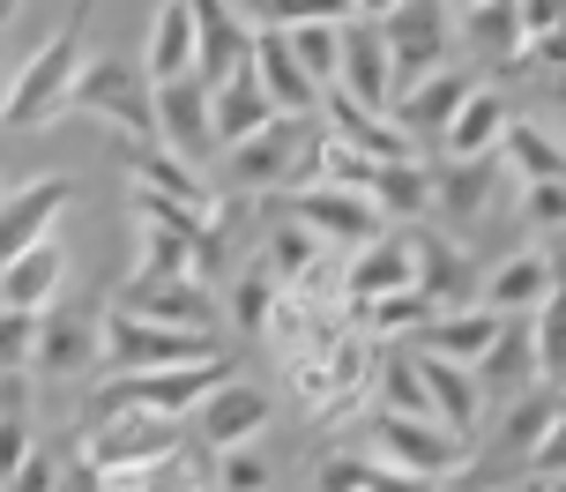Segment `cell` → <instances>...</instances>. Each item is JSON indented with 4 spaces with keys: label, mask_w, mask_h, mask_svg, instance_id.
I'll list each match as a JSON object with an SVG mask.
<instances>
[{
    "label": "cell",
    "mask_w": 566,
    "mask_h": 492,
    "mask_svg": "<svg viewBox=\"0 0 566 492\" xmlns=\"http://www.w3.org/2000/svg\"><path fill=\"white\" fill-rule=\"evenodd\" d=\"M142 75H149V83H187V75H201V15H195V0H157L149 45H142Z\"/></svg>",
    "instance_id": "7c38bea8"
},
{
    "label": "cell",
    "mask_w": 566,
    "mask_h": 492,
    "mask_svg": "<svg viewBox=\"0 0 566 492\" xmlns=\"http://www.w3.org/2000/svg\"><path fill=\"white\" fill-rule=\"evenodd\" d=\"M283 306V284L261 269V276H239V291H231V321L239 328H254V336H269V321H276Z\"/></svg>",
    "instance_id": "d590c367"
},
{
    "label": "cell",
    "mask_w": 566,
    "mask_h": 492,
    "mask_svg": "<svg viewBox=\"0 0 566 492\" xmlns=\"http://www.w3.org/2000/svg\"><path fill=\"white\" fill-rule=\"evenodd\" d=\"M261 30H321V23H358L350 0H254Z\"/></svg>",
    "instance_id": "836d02e7"
},
{
    "label": "cell",
    "mask_w": 566,
    "mask_h": 492,
    "mask_svg": "<svg viewBox=\"0 0 566 492\" xmlns=\"http://www.w3.org/2000/svg\"><path fill=\"white\" fill-rule=\"evenodd\" d=\"M418 350V344H410ZM418 366H424V388H432V410H440V426L448 433H462V440H478L484 433V380H478V366H454V358H432V350H418Z\"/></svg>",
    "instance_id": "ffe728a7"
},
{
    "label": "cell",
    "mask_w": 566,
    "mask_h": 492,
    "mask_svg": "<svg viewBox=\"0 0 566 492\" xmlns=\"http://www.w3.org/2000/svg\"><path fill=\"white\" fill-rule=\"evenodd\" d=\"M530 470H544V478H566V418H559V433L544 440V456H537Z\"/></svg>",
    "instance_id": "60d3db41"
},
{
    "label": "cell",
    "mask_w": 566,
    "mask_h": 492,
    "mask_svg": "<svg viewBox=\"0 0 566 492\" xmlns=\"http://www.w3.org/2000/svg\"><path fill=\"white\" fill-rule=\"evenodd\" d=\"M514 492H566V478H544V470H530V478H522Z\"/></svg>",
    "instance_id": "7bdbcfd3"
},
{
    "label": "cell",
    "mask_w": 566,
    "mask_h": 492,
    "mask_svg": "<svg viewBox=\"0 0 566 492\" xmlns=\"http://www.w3.org/2000/svg\"><path fill=\"white\" fill-rule=\"evenodd\" d=\"M418 291L440 306V314H462V306H484V269L454 239L418 232Z\"/></svg>",
    "instance_id": "5bb4252c"
},
{
    "label": "cell",
    "mask_w": 566,
    "mask_h": 492,
    "mask_svg": "<svg viewBox=\"0 0 566 492\" xmlns=\"http://www.w3.org/2000/svg\"><path fill=\"white\" fill-rule=\"evenodd\" d=\"M201 15V83H231L254 67V45H261V15L239 8V0H195Z\"/></svg>",
    "instance_id": "30bf717a"
},
{
    "label": "cell",
    "mask_w": 566,
    "mask_h": 492,
    "mask_svg": "<svg viewBox=\"0 0 566 492\" xmlns=\"http://www.w3.org/2000/svg\"><path fill=\"white\" fill-rule=\"evenodd\" d=\"M507 127H514V113H507V90L478 83V97H470V105H462V119L448 127L440 157H448V165H478V157H500Z\"/></svg>",
    "instance_id": "603a6c76"
},
{
    "label": "cell",
    "mask_w": 566,
    "mask_h": 492,
    "mask_svg": "<svg viewBox=\"0 0 566 492\" xmlns=\"http://www.w3.org/2000/svg\"><path fill=\"white\" fill-rule=\"evenodd\" d=\"M343 30L350 23H321V30H283V38H291V53L306 60V75L321 90H336L343 83Z\"/></svg>",
    "instance_id": "d6a6232c"
},
{
    "label": "cell",
    "mask_w": 566,
    "mask_h": 492,
    "mask_svg": "<svg viewBox=\"0 0 566 492\" xmlns=\"http://www.w3.org/2000/svg\"><path fill=\"white\" fill-rule=\"evenodd\" d=\"M373 404L388 410V418H440V410H432V388H424L418 350H396V358L380 366V396H373Z\"/></svg>",
    "instance_id": "4dcf8cb0"
},
{
    "label": "cell",
    "mask_w": 566,
    "mask_h": 492,
    "mask_svg": "<svg viewBox=\"0 0 566 492\" xmlns=\"http://www.w3.org/2000/svg\"><path fill=\"white\" fill-rule=\"evenodd\" d=\"M209 90H217V143H224V157H231V149H247L254 135H269V127L283 119L276 97L254 83V67L231 75V83H209Z\"/></svg>",
    "instance_id": "cb8c5ba5"
},
{
    "label": "cell",
    "mask_w": 566,
    "mask_h": 492,
    "mask_svg": "<svg viewBox=\"0 0 566 492\" xmlns=\"http://www.w3.org/2000/svg\"><path fill=\"white\" fill-rule=\"evenodd\" d=\"M291 217L321 247H336V254H366V247H380V239L396 232L388 209L373 202L366 187H306V195H291Z\"/></svg>",
    "instance_id": "8992f818"
},
{
    "label": "cell",
    "mask_w": 566,
    "mask_h": 492,
    "mask_svg": "<svg viewBox=\"0 0 566 492\" xmlns=\"http://www.w3.org/2000/svg\"><path fill=\"white\" fill-rule=\"evenodd\" d=\"M53 485H67V478H60V463L45 456V448H30L23 463L8 470V492H53Z\"/></svg>",
    "instance_id": "f35d334b"
},
{
    "label": "cell",
    "mask_w": 566,
    "mask_h": 492,
    "mask_svg": "<svg viewBox=\"0 0 566 492\" xmlns=\"http://www.w3.org/2000/svg\"><path fill=\"white\" fill-rule=\"evenodd\" d=\"M75 276V261H67V239H45V247H30L0 269V306H15V314H53V299L67 291Z\"/></svg>",
    "instance_id": "2e32d148"
},
{
    "label": "cell",
    "mask_w": 566,
    "mask_h": 492,
    "mask_svg": "<svg viewBox=\"0 0 566 492\" xmlns=\"http://www.w3.org/2000/svg\"><path fill=\"white\" fill-rule=\"evenodd\" d=\"M478 97V75H462V67H440V75H424L418 90H402V127L418 135V143H448V127L462 119V105Z\"/></svg>",
    "instance_id": "44dd1931"
},
{
    "label": "cell",
    "mask_w": 566,
    "mask_h": 492,
    "mask_svg": "<svg viewBox=\"0 0 566 492\" xmlns=\"http://www.w3.org/2000/svg\"><path fill=\"white\" fill-rule=\"evenodd\" d=\"M402 291H418V232H388L380 247L350 254V291H343V314L358 321L366 306H380V299H402Z\"/></svg>",
    "instance_id": "8fae6325"
},
{
    "label": "cell",
    "mask_w": 566,
    "mask_h": 492,
    "mask_svg": "<svg viewBox=\"0 0 566 492\" xmlns=\"http://www.w3.org/2000/svg\"><path fill=\"white\" fill-rule=\"evenodd\" d=\"M500 336H507V321L492 314V306H462V314H440V321H432V328L418 336V350L454 358V366H484Z\"/></svg>",
    "instance_id": "484cf974"
},
{
    "label": "cell",
    "mask_w": 566,
    "mask_h": 492,
    "mask_svg": "<svg viewBox=\"0 0 566 492\" xmlns=\"http://www.w3.org/2000/svg\"><path fill=\"white\" fill-rule=\"evenodd\" d=\"M119 306L142 321H171V328H209L217 336V299L209 284H179V276H127Z\"/></svg>",
    "instance_id": "d6986e66"
},
{
    "label": "cell",
    "mask_w": 566,
    "mask_h": 492,
    "mask_svg": "<svg viewBox=\"0 0 566 492\" xmlns=\"http://www.w3.org/2000/svg\"><path fill=\"white\" fill-rule=\"evenodd\" d=\"M90 67H97V60H90L83 23L53 30V38H45L38 53H23V60H15V75H8V97H0L8 127H45L60 105H75V90H83Z\"/></svg>",
    "instance_id": "7a4b0ae2"
},
{
    "label": "cell",
    "mask_w": 566,
    "mask_h": 492,
    "mask_svg": "<svg viewBox=\"0 0 566 492\" xmlns=\"http://www.w3.org/2000/svg\"><path fill=\"white\" fill-rule=\"evenodd\" d=\"M507 172L500 157H478V165H432V209H448V217H484V202H492V179Z\"/></svg>",
    "instance_id": "f1b7e54d"
},
{
    "label": "cell",
    "mask_w": 566,
    "mask_h": 492,
    "mask_svg": "<svg viewBox=\"0 0 566 492\" xmlns=\"http://www.w3.org/2000/svg\"><path fill=\"white\" fill-rule=\"evenodd\" d=\"M478 380H484L492 404H514V396L544 388V374H537V321H507V336L492 344V358L478 366Z\"/></svg>",
    "instance_id": "d4e9b609"
},
{
    "label": "cell",
    "mask_w": 566,
    "mask_h": 492,
    "mask_svg": "<svg viewBox=\"0 0 566 492\" xmlns=\"http://www.w3.org/2000/svg\"><path fill=\"white\" fill-rule=\"evenodd\" d=\"M67 202H75V187H67L60 172L23 179V187L8 195V261L30 254V247H45V239H60V217H67Z\"/></svg>",
    "instance_id": "ac0fdd59"
},
{
    "label": "cell",
    "mask_w": 566,
    "mask_h": 492,
    "mask_svg": "<svg viewBox=\"0 0 566 492\" xmlns=\"http://www.w3.org/2000/svg\"><path fill=\"white\" fill-rule=\"evenodd\" d=\"M75 113L105 119L113 135H127L135 149L157 143V83L142 75V67H127V60H97L83 75V90H75Z\"/></svg>",
    "instance_id": "5b68a950"
},
{
    "label": "cell",
    "mask_w": 566,
    "mask_h": 492,
    "mask_svg": "<svg viewBox=\"0 0 566 492\" xmlns=\"http://www.w3.org/2000/svg\"><path fill=\"white\" fill-rule=\"evenodd\" d=\"M478 8H492V0H448V15L462 23V15H478Z\"/></svg>",
    "instance_id": "f6af8a7d"
},
{
    "label": "cell",
    "mask_w": 566,
    "mask_h": 492,
    "mask_svg": "<svg viewBox=\"0 0 566 492\" xmlns=\"http://www.w3.org/2000/svg\"><path fill=\"white\" fill-rule=\"evenodd\" d=\"M424 492H484V485L470 478V470H462V478H440V485H424Z\"/></svg>",
    "instance_id": "ee69618b"
},
{
    "label": "cell",
    "mask_w": 566,
    "mask_h": 492,
    "mask_svg": "<svg viewBox=\"0 0 566 492\" xmlns=\"http://www.w3.org/2000/svg\"><path fill=\"white\" fill-rule=\"evenodd\" d=\"M537 374H544V388H566V284L537 314Z\"/></svg>",
    "instance_id": "e575fe53"
},
{
    "label": "cell",
    "mask_w": 566,
    "mask_h": 492,
    "mask_svg": "<svg viewBox=\"0 0 566 492\" xmlns=\"http://www.w3.org/2000/svg\"><path fill=\"white\" fill-rule=\"evenodd\" d=\"M195 426H201V440H209L217 456H231V448H254L261 426H269V396H261V388H247V380H224V388H217V396L195 410Z\"/></svg>",
    "instance_id": "7402d4cb"
},
{
    "label": "cell",
    "mask_w": 566,
    "mask_h": 492,
    "mask_svg": "<svg viewBox=\"0 0 566 492\" xmlns=\"http://www.w3.org/2000/svg\"><path fill=\"white\" fill-rule=\"evenodd\" d=\"M566 418V388H530V396H514L500 410V426H492V456H507V463H537L544 440L559 433Z\"/></svg>",
    "instance_id": "e0dca14e"
},
{
    "label": "cell",
    "mask_w": 566,
    "mask_h": 492,
    "mask_svg": "<svg viewBox=\"0 0 566 492\" xmlns=\"http://www.w3.org/2000/svg\"><path fill=\"white\" fill-rule=\"evenodd\" d=\"M97 358H105V321H45L38 374H83Z\"/></svg>",
    "instance_id": "f546056e"
},
{
    "label": "cell",
    "mask_w": 566,
    "mask_h": 492,
    "mask_svg": "<svg viewBox=\"0 0 566 492\" xmlns=\"http://www.w3.org/2000/svg\"><path fill=\"white\" fill-rule=\"evenodd\" d=\"M462 45L478 60H537V30L522 15V0H492L478 15H462Z\"/></svg>",
    "instance_id": "4316f807"
},
{
    "label": "cell",
    "mask_w": 566,
    "mask_h": 492,
    "mask_svg": "<svg viewBox=\"0 0 566 492\" xmlns=\"http://www.w3.org/2000/svg\"><path fill=\"white\" fill-rule=\"evenodd\" d=\"M402 8H410V0H350V15H358V23H396Z\"/></svg>",
    "instance_id": "b9f144b4"
},
{
    "label": "cell",
    "mask_w": 566,
    "mask_h": 492,
    "mask_svg": "<svg viewBox=\"0 0 566 492\" xmlns=\"http://www.w3.org/2000/svg\"><path fill=\"white\" fill-rule=\"evenodd\" d=\"M254 83L276 97L283 119H321V113H328V90L306 75V60L291 53V38H283V30H261V45H254Z\"/></svg>",
    "instance_id": "4fadbf2b"
},
{
    "label": "cell",
    "mask_w": 566,
    "mask_h": 492,
    "mask_svg": "<svg viewBox=\"0 0 566 492\" xmlns=\"http://www.w3.org/2000/svg\"><path fill=\"white\" fill-rule=\"evenodd\" d=\"M366 195L388 209V224H402V217H424L432 209V172L424 165H380Z\"/></svg>",
    "instance_id": "1f68e13d"
},
{
    "label": "cell",
    "mask_w": 566,
    "mask_h": 492,
    "mask_svg": "<svg viewBox=\"0 0 566 492\" xmlns=\"http://www.w3.org/2000/svg\"><path fill=\"white\" fill-rule=\"evenodd\" d=\"M224 380H231V358H201V366H165V374H113L105 396L149 410V418H187V410H201Z\"/></svg>",
    "instance_id": "52a82bcc"
},
{
    "label": "cell",
    "mask_w": 566,
    "mask_h": 492,
    "mask_svg": "<svg viewBox=\"0 0 566 492\" xmlns=\"http://www.w3.org/2000/svg\"><path fill=\"white\" fill-rule=\"evenodd\" d=\"M224 358V344L209 328H171V321H142L127 306L105 314V366L113 374H165V366H201Z\"/></svg>",
    "instance_id": "277c9868"
},
{
    "label": "cell",
    "mask_w": 566,
    "mask_h": 492,
    "mask_svg": "<svg viewBox=\"0 0 566 492\" xmlns=\"http://www.w3.org/2000/svg\"><path fill=\"white\" fill-rule=\"evenodd\" d=\"M500 165L514 172V187L566 179V143H559V127H544V119H522V113H514L507 143H500Z\"/></svg>",
    "instance_id": "83f0119b"
},
{
    "label": "cell",
    "mask_w": 566,
    "mask_h": 492,
    "mask_svg": "<svg viewBox=\"0 0 566 492\" xmlns=\"http://www.w3.org/2000/svg\"><path fill=\"white\" fill-rule=\"evenodd\" d=\"M269 485H276V470H269L261 448H231V456H217V492H269Z\"/></svg>",
    "instance_id": "74e56055"
},
{
    "label": "cell",
    "mask_w": 566,
    "mask_h": 492,
    "mask_svg": "<svg viewBox=\"0 0 566 492\" xmlns=\"http://www.w3.org/2000/svg\"><path fill=\"white\" fill-rule=\"evenodd\" d=\"M157 143L179 149L187 165H209V157H224L217 143V90L187 75V83H157Z\"/></svg>",
    "instance_id": "9c48e42d"
},
{
    "label": "cell",
    "mask_w": 566,
    "mask_h": 492,
    "mask_svg": "<svg viewBox=\"0 0 566 492\" xmlns=\"http://www.w3.org/2000/svg\"><path fill=\"white\" fill-rule=\"evenodd\" d=\"M522 224L537 232V247L566 239V179H544V187H522Z\"/></svg>",
    "instance_id": "8d00e7d4"
},
{
    "label": "cell",
    "mask_w": 566,
    "mask_h": 492,
    "mask_svg": "<svg viewBox=\"0 0 566 492\" xmlns=\"http://www.w3.org/2000/svg\"><path fill=\"white\" fill-rule=\"evenodd\" d=\"M366 456L402 470V478H418V485H440V478H462L470 470V440L448 433L440 418H388V410H373Z\"/></svg>",
    "instance_id": "3957f363"
},
{
    "label": "cell",
    "mask_w": 566,
    "mask_h": 492,
    "mask_svg": "<svg viewBox=\"0 0 566 492\" xmlns=\"http://www.w3.org/2000/svg\"><path fill=\"white\" fill-rule=\"evenodd\" d=\"M559 284L566 276H559V254H552V247H514L507 261L484 269V306L500 321H537Z\"/></svg>",
    "instance_id": "ba28073f"
},
{
    "label": "cell",
    "mask_w": 566,
    "mask_h": 492,
    "mask_svg": "<svg viewBox=\"0 0 566 492\" xmlns=\"http://www.w3.org/2000/svg\"><path fill=\"white\" fill-rule=\"evenodd\" d=\"M522 15H530V30H537V38H552V30L566 23V0H522Z\"/></svg>",
    "instance_id": "ab89813d"
},
{
    "label": "cell",
    "mask_w": 566,
    "mask_h": 492,
    "mask_svg": "<svg viewBox=\"0 0 566 492\" xmlns=\"http://www.w3.org/2000/svg\"><path fill=\"white\" fill-rule=\"evenodd\" d=\"M388 30V45H396V67H402V90H418L424 75H440L448 67V8H432V0H410L396 23H380Z\"/></svg>",
    "instance_id": "9a60e30c"
},
{
    "label": "cell",
    "mask_w": 566,
    "mask_h": 492,
    "mask_svg": "<svg viewBox=\"0 0 566 492\" xmlns=\"http://www.w3.org/2000/svg\"><path fill=\"white\" fill-rule=\"evenodd\" d=\"M127 187H135V202H142V224H179V232H209V239L224 224V195L209 187V172L187 165V157L165 149V143L135 149Z\"/></svg>",
    "instance_id": "6da1fadb"
}]
</instances>
